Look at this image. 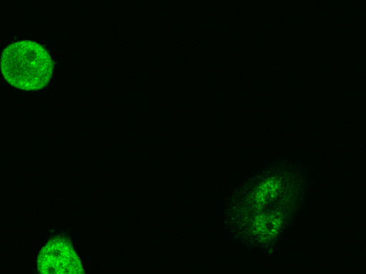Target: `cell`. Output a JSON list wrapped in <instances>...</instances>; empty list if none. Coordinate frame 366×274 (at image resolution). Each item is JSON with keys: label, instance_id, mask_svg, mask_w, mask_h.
Listing matches in <instances>:
<instances>
[{"label": "cell", "instance_id": "cell-1", "mask_svg": "<svg viewBox=\"0 0 366 274\" xmlns=\"http://www.w3.org/2000/svg\"><path fill=\"white\" fill-rule=\"evenodd\" d=\"M312 177L292 163L267 165L237 183L227 195L224 224L235 243L269 253L306 206Z\"/></svg>", "mask_w": 366, "mask_h": 274}, {"label": "cell", "instance_id": "cell-2", "mask_svg": "<svg viewBox=\"0 0 366 274\" xmlns=\"http://www.w3.org/2000/svg\"><path fill=\"white\" fill-rule=\"evenodd\" d=\"M54 61L49 52L39 43L19 40L9 44L1 52L0 72L14 88L37 91L50 82Z\"/></svg>", "mask_w": 366, "mask_h": 274}, {"label": "cell", "instance_id": "cell-3", "mask_svg": "<svg viewBox=\"0 0 366 274\" xmlns=\"http://www.w3.org/2000/svg\"><path fill=\"white\" fill-rule=\"evenodd\" d=\"M35 268L36 274H86L73 245L59 235L49 238L41 247Z\"/></svg>", "mask_w": 366, "mask_h": 274}]
</instances>
